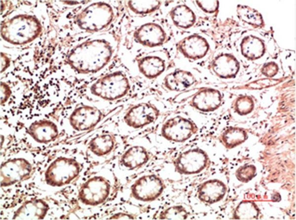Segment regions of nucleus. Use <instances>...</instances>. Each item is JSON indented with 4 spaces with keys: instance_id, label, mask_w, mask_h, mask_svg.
<instances>
[{
    "instance_id": "1",
    "label": "nucleus",
    "mask_w": 296,
    "mask_h": 220,
    "mask_svg": "<svg viewBox=\"0 0 296 220\" xmlns=\"http://www.w3.org/2000/svg\"><path fill=\"white\" fill-rule=\"evenodd\" d=\"M116 47L114 38L95 39L74 49L70 54L68 62L80 73H96L111 61Z\"/></svg>"
},
{
    "instance_id": "2",
    "label": "nucleus",
    "mask_w": 296,
    "mask_h": 220,
    "mask_svg": "<svg viewBox=\"0 0 296 220\" xmlns=\"http://www.w3.org/2000/svg\"><path fill=\"white\" fill-rule=\"evenodd\" d=\"M131 89L127 75L122 71L109 73L96 80L91 86V93L103 99L114 101L126 96Z\"/></svg>"
},
{
    "instance_id": "3",
    "label": "nucleus",
    "mask_w": 296,
    "mask_h": 220,
    "mask_svg": "<svg viewBox=\"0 0 296 220\" xmlns=\"http://www.w3.org/2000/svg\"><path fill=\"white\" fill-rule=\"evenodd\" d=\"M116 10L110 3L97 2L88 6L80 16L79 23L82 28L97 31L108 27L116 17Z\"/></svg>"
},
{
    "instance_id": "4",
    "label": "nucleus",
    "mask_w": 296,
    "mask_h": 220,
    "mask_svg": "<svg viewBox=\"0 0 296 220\" xmlns=\"http://www.w3.org/2000/svg\"><path fill=\"white\" fill-rule=\"evenodd\" d=\"M80 165L74 159L60 157L52 162L45 172L47 183L53 186L68 184L79 174Z\"/></svg>"
},
{
    "instance_id": "5",
    "label": "nucleus",
    "mask_w": 296,
    "mask_h": 220,
    "mask_svg": "<svg viewBox=\"0 0 296 220\" xmlns=\"http://www.w3.org/2000/svg\"><path fill=\"white\" fill-rule=\"evenodd\" d=\"M132 38L139 45L146 48L161 47L168 40V32L164 26L155 21H147L138 26L133 31Z\"/></svg>"
},
{
    "instance_id": "6",
    "label": "nucleus",
    "mask_w": 296,
    "mask_h": 220,
    "mask_svg": "<svg viewBox=\"0 0 296 220\" xmlns=\"http://www.w3.org/2000/svg\"><path fill=\"white\" fill-rule=\"evenodd\" d=\"M197 130L194 122L178 115L168 119L162 125L161 134L169 141L181 143L189 139Z\"/></svg>"
},
{
    "instance_id": "7",
    "label": "nucleus",
    "mask_w": 296,
    "mask_h": 220,
    "mask_svg": "<svg viewBox=\"0 0 296 220\" xmlns=\"http://www.w3.org/2000/svg\"><path fill=\"white\" fill-rule=\"evenodd\" d=\"M160 115V110L155 104L142 102L131 106L125 113L123 120L129 127L137 129L155 122Z\"/></svg>"
},
{
    "instance_id": "8",
    "label": "nucleus",
    "mask_w": 296,
    "mask_h": 220,
    "mask_svg": "<svg viewBox=\"0 0 296 220\" xmlns=\"http://www.w3.org/2000/svg\"><path fill=\"white\" fill-rule=\"evenodd\" d=\"M208 157L202 149L193 148L179 154L173 160L175 170L181 174L200 172L207 166Z\"/></svg>"
},
{
    "instance_id": "9",
    "label": "nucleus",
    "mask_w": 296,
    "mask_h": 220,
    "mask_svg": "<svg viewBox=\"0 0 296 220\" xmlns=\"http://www.w3.org/2000/svg\"><path fill=\"white\" fill-rule=\"evenodd\" d=\"M163 180L155 174L144 175L137 180L131 187V193L136 200L152 201L157 199L165 189Z\"/></svg>"
},
{
    "instance_id": "10",
    "label": "nucleus",
    "mask_w": 296,
    "mask_h": 220,
    "mask_svg": "<svg viewBox=\"0 0 296 220\" xmlns=\"http://www.w3.org/2000/svg\"><path fill=\"white\" fill-rule=\"evenodd\" d=\"M110 189L108 180L101 176H95L82 184L79 191V197L86 205H97L107 199Z\"/></svg>"
},
{
    "instance_id": "11",
    "label": "nucleus",
    "mask_w": 296,
    "mask_h": 220,
    "mask_svg": "<svg viewBox=\"0 0 296 220\" xmlns=\"http://www.w3.org/2000/svg\"><path fill=\"white\" fill-rule=\"evenodd\" d=\"M31 164L25 159L15 158L2 163L0 166V183L2 186L13 185L30 175Z\"/></svg>"
},
{
    "instance_id": "12",
    "label": "nucleus",
    "mask_w": 296,
    "mask_h": 220,
    "mask_svg": "<svg viewBox=\"0 0 296 220\" xmlns=\"http://www.w3.org/2000/svg\"><path fill=\"white\" fill-rule=\"evenodd\" d=\"M102 115V112L97 107L84 105L74 110L69 121L74 129L87 130L94 127L101 121Z\"/></svg>"
},
{
    "instance_id": "13",
    "label": "nucleus",
    "mask_w": 296,
    "mask_h": 220,
    "mask_svg": "<svg viewBox=\"0 0 296 220\" xmlns=\"http://www.w3.org/2000/svg\"><path fill=\"white\" fill-rule=\"evenodd\" d=\"M7 25V29L14 31L10 32L7 38L15 43H24L33 39L37 34V22L30 17H18Z\"/></svg>"
},
{
    "instance_id": "14",
    "label": "nucleus",
    "mask_w": 296,
    "mask_h": 220,
    "mask_svg": "<svg viewBox=\"0 0 296 220\" xmlns=\"http://www.w3.org/2000/svg\"><path fill=\"white\" fill-rule=\"evenodd\" d=\"M207 41L197 34L188 35L180 40L176 44L177 50L185 58L197 60L204 57L209 49Z\"/></svg>"
},
{
    "instance_id": "15",
    "label": "nucleus",
    "mask_w": 296,
    "mask_h": 220,
    "mask_svg": "<svg viewBox=\"0 0 296 220\" xmlns=\"http://www.w3.org/2000/svg\"><path fill=\"white\" fill-rule=\"evenodd\" d=\"M136 65L139 72L145 78L151 80L158 77L166 69V61L161 56L149 54L137 58Z\"/></svg>"
},
{
    "instance_id": "16",
    "label": "nucleus",
    "mask_w": 296,
    "mask_h": 220,
    "mask_svg": "<svg viewBox=\"0 0 296 220\" xmlns=\"http://www.w3.org/2000/svg\"><path fill=\"white\" fill-rule=\"evenodd\" d=\"M222 98V94L219 91L211 88H202L193 95L190 104L200 111L210 112L220 106Z\"/></svg>"
},
{
    "instance_id": "17",
    "label": "nucleus",
    "mask_w": 296,
    "mask_h": 220,
    "mask_svg": "<svg viewBox=\"0 0 296 220\" xmlns=\"http://www.w3.org/2000/svg\"><path fill=\"white\" fill-rule=\"evenodd\" d=\"M196 79L190 71L177 68L167 74L163 79V85L167 90L181 92L193 86Z\"/></svg>"
},
{
    "instance_id": "18",
    "label": "nucleus",
    "mask_w": 296,
    "mask_h": 220,
    "mask_svg": "<svg viewBox=\"0 0 296 220\" xmlns=\"http://www.w3.org/2000/svg\"><path fill=\"white\" fill-rule=\"evenodd\" d=\"M149 159V153L146 148L135 145L129 148L122 154L119 162L121 166L132 170L141 167Z\"/></svg>"
},
{
    "instance_id": "19",
    "label": "nucleus",
    "mask_w": 296,
    "mask_h": 220,
    "mask_svg": "<svg viewBox=\"0 0 296 220\" xmlns=\"http://www.w3.org/2000/svg\"><path fill=\"white\" fill-rule=\"evenodd\" d=\"M28 132L35 141L41 143L53 141L58 134L57 126L47 120H40L33 123L28 128Z\"/></svg>"
},
{
    "instance_id": "20",
    "label": "nucleus",
    "mask_w": 296,
    "mask_h": 220,
    "mask_svg": "<svg viewBox=\"0 0 296 220\" xmlns=\"http://www.w3.org/2000/svg\"><path fill=\"white\" fill-rule=\"evenodd\" d=\"M226 187L218 180H211L205 182L200 185L197 190L198 198L205 203L213 204L224 197Z\"/></svg>"
},
{
    "instance_id": "21",
    "label": "nucleus",
    "mask_w": 296,
    "mask_h": 220,
    "mask_svg": "<svg viewBox=\"0 0 296 220\" xmlns=\"http://www.w3.org/2000/svg\"><path fill=\"white\" fill-rule=\"evenodd\" d=\"M211 66L217 76L223 78H230L234 77L238 73L239 63L233 55L223 54L214 60Z\"/></svg>"
},
{
    "instance_id": "22",
    "label": "nucleus",
    "mask_w": 296,
    "mask_h": 220,
    "mask_svg": "<svg viewBox=\"0 0 296 220\" xmlns=\"http://www.w3.org/2000/svg\"><path fill=\"white\" fill-rule=\"evenodd\" d=\"M48 209V205L42 200L28 201L16 211L13 219L15 220L43 219Z\"/></svg>"
},
{
    "instance_id": "23",
    "label": "nucleus",
    "mask_w": 296,
    "mask_h": 220,
    "mask_svg": "<svg viewBox=\"0 0 296 220\" xmlns=\"http://www.w3.org/2000/svg\"><path fill=\"white\" fill-rule=\"evenodd\" d=\"M169 16L172 24L180 29H188L193 26L196 21L194 12L185 4L174 5L170 10Z\"/></svg>"
},
{
    "instance_id": "24",
    "label": "nucleus",
    "mask_w": 296,
    "mask_h": 220,
    "mask_svg": "<svg viewBox=\"0 0 296 220\" xmlns=\"http://www.w3.org/2000/svg\"><path fill=\"white\" fill-rule=\"evenodd\" d=\"M116 144L115 137L109 133L98 135L88 144L90 151L97 156H104L110 153Z\"/></svg>"
},
{
    "instance_id": "25",
    "label": "nucleus",
    "mask_w": 296,
    "mask_h": 220,
    "mask_svg": "<svg viewBox=\"0 0 296 220\" xmlns=\"http://www.w3.org/2000/svg\"><path fill=\"white\" fill-rule=\"evenodd\" d=\"M241 48L243 56L250 60H256L260 58L265 51L262 41L253 35L246 36L242 40Z\"/></svg>"
},
{
    "instance_id": "26",
    "label": "nucleus",
    "mask_w": 296,
    "mask_h": 220,
    "mask_svg": "<svg viewBox=\"0 0 296 220\" xmlns=\"http://www.w3.org/2000/svg\"><path fill=\"white\" fill-rule=\"evenodd\" d=\"M162 4V2L159 0H129L125 3L129 11L139 16L152 14L157 11Z\"/></svg>"
},
{
    "instance_id": "27",
    "label": "nucleus",
    "mask_w": 296,
    "mask_h": 220,
    "mask_svg": "<svg viewBox=\"0 0 296 220\" xmlns=\"http://www.w3.org/2000/svg\"><path fill=\"white\" fill-rule=\"evenodd\" d=\"M247 137V133L244 129L231 127L222 133L221 141L226 148L231 149L243 143Z\"/></svg>"
},
{
    "instance_id": "28",
    "label": "nucleus",
    "mask_w": 296,
    "mask_h": 220,
    "mask_svg": "<svg viewBox=\"0 0 296 220\" xmlns=\"http://www.w3.org/2000/svg\"><path fill=\"white\" fill-rule=\"evenodd\" d=\"M237 13L243 21L255 27H261L263 25V18L259 12L248 6L238 5Z\"/></svg>"
},
{
    "instance_id": "29",
    "label": "nucleus",
    "mask_w": 296,
    "mask_h": 220,
    "mask_svg": "<svg viewBox=\"0 0 296 220\" xmlns=\"http://www.w3.org/2000/svg\"><path fill=\"white\" fill-rule=\"evenodd\" d=\"M259 215V209L255 202L243 201L236 208L234 218L239 220H256Z\"/></svg>"
},
{
    "instance_id": "30",
    "label": "nucleus",
    "mask_w": 296,
    "mask_h": 220,
    "mask_svg": "<svg viewBox=\"0 0 296 220\" xmlns=\"http://www.w3.org/2000/svg\"><path fill=\"white\" fill-rule=\"evenodd\" d=\"M188 217L186 210L182 205L169 207L160 212L159 219L161 220H185Z\"/></svg>"
},
{
    "instance_id": "31",
    "label": "nucleus",
    "mask_w": 296,
    "mask_h": 220,
    "mask_svg": "<svg viewBox=\"0 0 296 220\" xmlns=\"http://www.w3.org/2000/svg\"><path fill=\"white\" fill-rule=\"evenodd\" d=\"M254 107L253 99L251 96L247 95L238 97L234 103L235 111L240 115H246L250 113Z\"/></svg>"
},
{
    "instance_id": "32",
    "label": "nucleus",
    "mask_w": 296,
    "mask_h": 220,
    "mask_svg": "<svg viewBox=\"0 0 296 220\" xmlns=\"http://www.w3.org/2000/svg\"><path fill=\"white\" fill-rule=\"evenodd\" d=\"M256 168L254 165L241 166L236 171L235 175L240 182L247 183L251 180L256 175Z\"/></svg>"
},
{
    "instance_id": "33",
    "label": "nucleus",
    "mask_w": 296,
    "mask_h": 220,
    "mask_svg": "<svg viewBox=\"0 0 296 220\" xmlns=\"http://www.w3.org/2000/svg\"><path fill=\"white\" fill-rule=\"evenodd\" d=\"M195 2L202 10L206 12H214L219 7V1L217 0H200Z\"/></svg>"
},
{
    "instance_id": "34",
    "label": "nucleus",
    "mask_w": 296,
    "mask_h": 220,
    "mask_svg": "<svg viewBox=\"0 0 296 220\" xmlns=\"http://www.w3.org/2000/svg\"><path fill=\"white\" fill-rule=\"evenodd\" d=\"M278 66L274 62L265 63L261 68L262 73L269 77L275 76L278 72Z\"/></svg>"
},
{
    "instance_id": "35",
    "label": "nucleus",
    "mask_w": 296,
    "mask_h": 220,
    "mask_svg": "<svg viewBox=\"0 0 296 220\" xmlns=\"http://www.w3.org/2000/svg\"><path fill=\"white\" fill-rule=\"evenodd\" d=\"M10 93L9 86L6 84L1 82L0 85V102L1 104L7 100L10 96Z\"/></svg>"
},
{
    "instance_id": "36",
    "label": "nucleus",
    "mask_w": 296,
    "mask_h": 220,
    "mask_svg": "<svg viewBox=\"0 0 296 220\" xmlns=\"http://www.w3.org/2000/svg\"><path fill=\"white\" fill-rule=\"evenodd\" d=\"M135 219V216L133 215L122 212L117 213L110 218V219L114 220H132Z\"/></svg>"
},
{
    "instance_id": "37",
    "label": "nucleus",
    "mask_w": 296,
    "mask_h": 220,
    "mask_svg": "<svg viewBox=\"0 0 296 220\" xmlns=\"http://www.w3.org/2000/svg\"><path fill=\"white\" fill-rule=\"evenodd\" d=\"M9 64V60L8 58L4 56L3 54L1 55V63H0V71L1 72L4 71Z\"/></svg>"
}]
</instances>
